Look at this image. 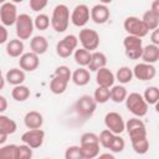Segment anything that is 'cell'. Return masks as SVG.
I'll return each instance as SVG.
<instances>
[{
    "instance_id": "cell-13",
    "label": "cell",
    "mask_w": 159,
    "mask_h": 159,
    "mask_svg": "<svg viewBox=\"0 0 159 159\" xmlns=\"http://www.w3.org/2000/svg\"><path fill=\"white\" fill-rule=\"evenodd\" d=\"M17 19V9L14 2H4L0 6V20L4 26H11L16 22Z\"/></svg>"
},
{
    "instance_id": "cell-29",
    "label": "cell",
    "mask_w": 159,
    "mask_h": 159,
    "mask_svg": "<svg viewBox=\"0 0 159 159\" xmlns=\"http://www.w3.org/2000/svg\"><path fill=\"white\" fill-rule=\"evenodd\" d=\"M11 97L17 102H24L30 97V89L27 86H24V84L14 86L11 91Z\"/></svg>"
},
{
    "instance_id": "cell-11",
    "label": "cell",
    "mask_w": 159,
    "mask_h": 159,
    "mask_svg": "<svg viewBox=\"0 0 159 159\" xmlns=\"http://www.w3.org/2000/svg\"><path fill=\"white\" fill-rule=\"evenodd\" d=\"M130 140L135 139V138H142V137H147V128L145 124L142 119H139L138 117L130 118L128 119V122L125 123V129Z\"/></svg>"
},
{
    "instance_id": "cell-6",
    "label": "cell",
    "mask_w": 159,
    "mask_h": 159,
    "mask_svg": "<svg viewBox=\"0 0 159 159\" xmlns=\"http://www.w3.org/2000/svg\"><path fill=\"white\" fill-rule=\"evenodd\" d=\"M97 108V102L94 101L93 97L84 94L81 96L76 103H75V109L77 112L78 116H81L82 118H89L93 116V113L96 112Z\"/></svg>"
},
{
    "instance_id": "cell-14",
    "label": "cell",
    "mask_w": 159,
    "mask_h": 159,
    "mask_svg": "<svg viewBox=\"0 0 159 159\" xmlns=\"http://www.w3.org/2000/svg\"><path fill=\"white\" fill-rule=\"evenodd\" d=\"M132 71H133V77L140 81H150L157 75V68L153 66V63H147V62L137 63Z\"/></svg>"
},
{
    "instance_id": "cell-27",
    "label": "cell",
    "mask_w": 159,
    "mask_h": 159,
    "mask_svg": "<svg viewBox=\"0 0 159 159\" xmlns=\"http://www.w3.org/2000/svg\"><path fill=\"white\" fill-rule=\"evenodd\" d=\"M73 57L77 65H80L81 67H86L89 63L91 60V51L86 50V48H76L73 51Z\"/></svg>"
},
{
    "instance_id": "cell-35",
    "label": "cell",
    "mask_w": 159,
    "mask_h": 159,
    "mask_svg": "<svg viewBox=\"0 0 159 159\" xmlns=\"http://www.w3.org/2000/svg\"><path fill=\"white\" fill-rule=\"evenodd\" d=\"M142 20H143V22L145 24V26L148 27L149 31H150V30L153 31V30L158 29V26H159V17H158L157 15H154L150 10H148V11L144 12Z\"/></svg>"
},
{
    "instance_id": "cell-4",
    "label": "cell",
    "mask_w": 159,
    "mask_h": 159,
    "mask_svg": "<svg viewBox=\"0 0 159 159\" xmlns=\"http://www.w3.org/2000/svg\"><path fill=\"white\" fill-rule=\"evenodd\" d=\"M123 27L128 32V35L137 36L140 39L147 36L149 32V30L145 26V24L143 22V20L137 16H128L123 22Z\"/></svg>"
},
{
    "instance_id": "cell-43",
    "label": "cell",
    "mask_w": 159,
    "mask_h": 159,
    "mask_svg": "<svg viewBox=\"0 0 159 159\" xmlns=\"http://www.w3.org/2000/svg\"><path fill=\"white\" fill-rule=\"evenodd\" d=\"M71 70L67 67V66H65V65H62V66H58L56 70H55V76H57V77H61V78H63V80H66L67 82H70V80H71Z\"/></svg>"
},
{
    "instance_id": "cell-16",
    "label": "cell",
    "mask_w": 159,
    "mask_h": 159,
    "mask_svg": "<svg viewBox=\"0 0 159 159\" xmlns=\"http://www.w3.org/2000/svg\"><path fill=\"white\" fill-rule=\"evenodd\" d=\"M89 16H91V20L94 24L102 25V24H104V22H107L109 20L111 12H109V9L107 7V5L97 4L89 10Z\"/></svg>"
},
{
    "instance_id": "cell-25",
    "label": "cell",
    "mask_w": 159,
    "mask_h": 159,
    "mask_svg": "<svg viewBox=\"0 0 159 159\" xmlns=\"http://www.w3.org/2000/svg\"><path fill=\"white\" fill-rule=\"evenodd\" d=\"M17 129V124L14 119H11L10 117L7 116H4V114H0V130L6 133L7 135L15 133Z\"/></svg>"
},
{
    "instance_id": "cell-55",
    "label": "cell",
    "mask_w": 159,
    "mask_h": 159,
    "mask_svg": "<svg viewBox=\"0 0 159 159\" xmlns=\"http://www.w3.org/2000/svg\"><path fill=\"white\" fill-rule=\"evenodd\" d=\"M0 76H2V72H1V68H0Z\"/></svg>"
},
{
    "instance_id": "cell-12",
    "label": "cell",
    "mask_w": 159,
    "mask_h": 159,
    "mask_svg": "<svg viewBox=\"0 0 159 159\" xmlns=\"http://www.w3.org/2000/svg\"><path fill=\"white\" fill-rule=\"evenodd\" d=\"M43 139H45V132L41 128L37 129H29L27 132H25L21 135V140L22 143L27 144L30 148L36 149L40 148L43 144Z\"/></svg>"
},
{
    "instance_id": "cell-15",
    "label": "cell",
    "mask_w": 159,
    "mask_h": 159,
    "mask_svg": "<svg viewBox=\"0 0 159 159\" xmlns=\"http://www.w3.org/2000/svg\"><path fill=\"white\" fill-rule=\"evenodd\" d=\"M40 65V60H39V55H36L35 52L30 51V52H24L20 56L19 60V66L22 71L25 72H32L35 70H37Z\"/></svg>"
},
{
    "instance_id": "cell-44",
    "label": "cell",
    "mask_w": 159,
    "mask_h": 159,
    "mask_svg": "<svg viewBox=\"0 0 159 159\" xmlns=\"http://www.w3.org/2000/svg\"><path fill=\"white\" fill-rule=\"evenodd\" d=\"M47 2H48V0H30L29 5H30V9L32 11L39 12L47 6Z\"/></svg>"
},
{
    "instance_id": "cell-7",
    "label": "cell",
    "mask_w": 159,
    "mask_h": 159,
    "mask_svg": "<svg viewBox=\"0 0 159 159\" xmlns=\"http://www.w3.org/2000/svg\"><path fill=\"white\" fill-rule=\"evenodd\" d=\"M77 45L78 37L75 35H67L56 43V53L62 58H67L77 48Z\"/></svg>"
},
{
    "instance_id": "cell-36",
    "label": "cell",
    "mask_w": 159,
    "mask_h": 159,
    "mask_svg": "<svg viewBox=\"0 0 159 159\" xmlns=\"http://www.w3.org/2000/svg\"><path fill=\"white\" fill-rule=\"evenodd\" d=\"M17 157V145L7 144L0 148V159H16Z\"/></svg>"
},
{
    "instance_id": "cell-9",
    "label": "cell",
    "mask_w": 159,
    "mask_h": 159,
    "mask_svg": "<svg viewBox=\"0 0 159 159\" xmlns=\"http://www.w3.org/2000/svg\"><path fill=\"white\" fill-rule=\"evenodd\" d=\"M104 124L106 128L114 134H120L125 129V122L123 117L117 112H108L104 116Z\"/></svg>"
},
{
    "instance_id": "cell-26",
    "label": "cell",
    "mask_w": 159,
    "mask_h": 159,
    "mask_svg": "<svg viewBox=\"0 0 159 159\" xmlns=\"http://www.w3.org/2000/svg\"><path fill=\"white\" fill-rule=\"evenodd\" d=\"M109 93H111V99L114 102V103H122L124 102L125 97H127V89L123 84H117V86H112L111 89H109Z\"/></svg>"
},
{
    "instance_id": "cell-34",
    "label": "cell",
    "mask_w": 159,
    "mask_h": 159,
    "mask_svg": "<svg viewBox=\"0 0 159 159\" xmlns=\"http://www.w3.org/2000/svg\"><path fill=\"white\" fill-rule=\"evenodd\" d=\"M83 159H93L99 154V144H86L80 145Z\"/></svg>"
},
{
    "instance_id": "cell-22",
    "label": "cell",
    "mask_w": 159,
    "mask_h": 159,
    "mask_svg": "<svg viewBox=\"0 0 159 159\" xmlns=\"http://www.w3.org/2000/svg\"><path fill=\"white\" fill-rule=\"evenodd\" d=\"M6 53L10 57H20L24 53V42L20 39H12L6 42Z\"/></svg>"
},
{
    "instance_id": "cell-2",
    "label": "cell",
    "mask_w": 159,
    "mask_h": 159,
    "mask_svg": "<svg viewBox=\"0 0 159 159\" xmlns=\"http://www.w3.org/2000/svg\"><path fill=\"white\" fill-rule=\"evenodd\" d=\"M125 107L134 116V117H138V118H142L147 114L148 112V103L144 101L143 96L138 92H132L129 94H127L125 99Z\"/></svg>"
},
{
    "instance_id": "cell-17",
    "label": "cell",
    "mask_w": 159,
    "mask_h": 159,
    "mask_svg": "<svg viewBox=\"0 0 159 159\" xmlns=\"http://www.w3.org/2000/svg\"><path fill=\"white\" fill-rule=\"evenodd\" d=\"M114 81H116L114 73L109 68L102 67L98 71H96V82H97L98 86L111 88L114 84Z\"/></svg>"
},
{
    "instance_id": "cell-51",
    "label": "cell",
    "mask_w": 159,
    "mask_h": 159,
    "mask_svg": "<svg viewBox=\"0 0 159 159\" xmlns=\"http://www.w3.org/2000/svg\"><path fill=\"white\" fill-rule=\"evenodd\" d=\"M4 86H5V78L2 76H0V91L4 88Z\"/></svg>"
},
{
    "instance_id": "cell-33",
    "label": "cell",
    "mask_w": 159,
    "mask_h": 159,
    "mask_svg": "<svg viewBox=\"0 0 159 159\" xmlns=\"http://www.w3.org/2000/svg\"><path fill=\"white\" fill-rule=\"evenodd\" d=\"M93 98L94 101L97 102V104H103L106 102H108L111 99V93H109V88L107 87H102V86H98L96 89H94V93H93Z\"/></svg>"
},
{
    "instance_id": "cell-37",
    "label": "cell",
    "mask_w": 159,
    "mask_h": 159,
    "mask_svg": "<svg viewBox=\"0 0 159 159\" xmlns=\"http://www.w3.org/2000/svg\"><path fill=\"white\" fill-rule=\"evenodd\" d=\"M51 25L50 22V17L46 15V14H39L35 20H34V26L40 30V31H43V30H47L48 26Z\"/></svg>"
},
{
    "instance_id": "cell-49",
    "label": "cell",
    "mask_w": 159,
    "mask_h": 159,
    "mask_svg": "<svg viewBox=\"0 0 159 159\" xmlns=\"http://www.w3.org/2000/svg\"><path fill=\"white\" fill-rule=\"evenodd\" d=\"M6 139H7V134L0 130V145H1V144H4V143L6 142Z\"/></svg>"
},
{
    "instance_id": "cell-21",
    "label": "cell",
    "mask_w": 159,
    "mask_h": 159,
    "mask_svg": "<svg viewBox=\"0 0 159 159\" xmlns=\"http://www.w3.org/2000/svg\"><path fill=\"white\" fill-rule=\"evenodd\" d=\"M107 65V57L103 52H98V51H94L91 53V60H89V63L87 65L88 66V70L89 71H98L99 68L102 67H106Z\"/></svg>"
},
{
    "instance_id": "cell-39",
    "label": "cell",
    "mask_w": 159,
    "mask_h": 159,
    "mask_svg": "<svg viewBox=\"0 0 159 159\" xmlns=\"http://www.w3.org/2000/svg\"><path fill=\"white\" fill-rule=\"evenodd\" d=\"M124 148H125L124 139L119 134H114V138H113V140H112V143H111V145H109L108 149L112 153H120V152H123Z\"/></svg>"
},
{
    "instance_id": "cell-28",
    "label": "cell",
    "mask_w": 159,
    "mask_h": 159,
    "mask_svg": "<svg viewBox=\"0 0 159 159\" xmlns=\"http://www.w3.org/2000/svg\"><path fill=\"white\" fill-rule=\"evenodd\" d=\"M114 77L120 84H125L133 80V71L128 66H122L117 70V73L114 75Z\"/></svg>"
},
{
    "instance_id": "cell-19",
    "label": "cell",
    "mask_w": 159,
    "mask_h": 159,
    "mask_svg": "<svg viewBox=\"0 0 159 159\" xmlns=\"http://www.w3.org/2000/svg\"><path fill=\"white\" fill-rule=\"evenodd\" d=\"M140 58L143 60V62L155 63L159 60V46L154 45V43H149V45L144 46Z\"/></svg>"
},
{
    "instance_id": "cell-40",
    "label": "cell",
    "mask_w": 159,
    "mask_h": 159,
    "mask_svg": "<svg viewBox=\"0 0 159 159\" xmlns=\"http://www.w3.org/2000/svg\"><path fill=\"white\" fill-rule=\"evenodd\" d=\"M65 158L66 159H83L81 147L80 145H71L66 149L65 152Z\"/></svg>"
},
{
    "instance_id": "cell-20",
    "label": "cell",
    "mask_w": 159,
    "mask_h": 159,
    "mask_svg": "<svg viewBox=\"0 0 159 159\" xmlns=\"http://www.w3.org/2000/svg\"><path fill=\"white\" fill-rule=\"evenodd\" d=\"M30 48L32 52H35L36 55H43L46 53V51L48 50V41L45 36H34L30 40Z\"/></svg>"
},
{
    "instance_id": "cell-8",
    "label": "cell",
    "mask_w": 159,
    "mask_h": 159,
    "mask_svg": "<svg viewBox=\"0 0 159 159\" xmlns=\"http://www.w3.org/2000/svg\"><path fill=\"white\" fill-rule=\"evenodd\" d=\"M78 41L81 42L83 48H86L88 51H94L99 46V35L96 30L84 27L80 31Z\"/></svg>"
},
{
    "instance_id": "cell-45",
    "label": "cell",
    "mask_w": 159,
    "mask_h": 159,
    "mask_svg": "<svg viewBox=\"0 0 159 159\" xmlns=\"http://www.w3.org/2000/svg\"><path fill=\"white\" fill-rule=\"evenodd\" d=\"M7 39H9V32L6 30V26H4L1 24L0 25V45L7 42Z\"/></svg>"
},
{
    "instance_id": "cell-31",
    "label": "cell",
    "mask_w": 159,
    "mask_h": 159,
    "mask_svg": "<svg viewBox=\"0 0 159 159\" xmlns=\"http://www.w3.org/2000/svg\"><path fill=\"white\" fill-rule=\"evenodd\" d=\"M67 84H68V82L66 80L57 77V76H53V78L50 82V89L53 94H62L66 91Z\"/></svg>"
},
{
    "instance_id": "cell-48",
    "label": "cell",
    "mask_w": 159,
    "mask_h": 159,
    "mask_svg": "<svg viewBox=\"0 0 159 159\" xmlns=\"http://www.w3.org/2000/svg\"><path fill=\"white\" fill-rule=\"evenodd\" d=\"M7 109V99L0 94V113L5 112Z\"/></svg>"
},
{
    "instance_id": "cell-52",
    "label": "cell",
    "mask_w": 159,
    "mask_h": 159,
    "mask_svg": "<svg viewBox=\"0 0 159 159\" xmlns=\"http://www.w3.org/2000/svg\"><path fill=\"white\" fill-rule=\"evenodd\" d=\"M113 0H99V2L101 4H104V5H107V4H111Z\"/></svg>"
},
{
    "instance_id": "cell-32",
    "label": "cell",
    "mask_w": 159,
    "mask_h": 159,
    "mask_svg": "<svg viewBox=\"0 0 159 159\" xmlns=\"http://www.w3.org/2000/svg\"><path fill=\"white\" fill-rule=\"evenodd\" d=\"M143 98L148 103V106L149 104H157L158 101H159V89H158V87H155V86L147 87L145 91H144Z\"/></svg>"
},
{
    "instance_id": "cell-42",
    "label": "cell",
    "mask_w": 159,
    "mask_h": 159,
    "mask_svg": "<svg viewBox=\"0 0 159 159\" xmlns=\"http://www.w3.org/2000/svg\"><path fill=\"white\" fill-rule=\"evenodd\" d=\"M31 157H32V148H30L25 143L17 145V157H16V159H30Z\"/></svg>"
},
{
    "instance_id": "cell-41",
    "label": "cell",
    "mask_w": 159,
    "mask_h": 159,
    "mask_svg": "<svg viewBox=\"0 0 159 159\" xmlns=\"http://www.w3.org/2000/svg\"><path fill=\"white\" fill-rule=\"evenodd\" d=\"M86 144H99L98 135L93 132H87L83 133L80 140V145H86Z\"/></svg>"
},
{
    "instance_id": "cell-53",
    "label": "cell",
    "mask_w": 159,
    "mask_h": 159,
    "mask_svg": "<svg viewBox=\"0 0 159 159\" xmlns=\"http://www.w3.org/2000/svg\"><path fill=\"white\" fill-rule=\"evenodd\" d=\"M24 0H11V2H14V4H21Z\"/></svg>"
},
{
    "instance_id": "cell-18",
    "label": "cell",
    "mask_w": 159,
    "mask_h": 159,
    "mask_svg": "<svg viewBox=\"0 0 159 159\" xmlns=\"http://www.w3.org/2000/svg\"><path fill=\"white\" fill-rule=\"evenodd\" d=\"M24 123L29 129L41 128L43 124V116L37 111H30L24 117Z\"/></svg>"
},
{
    "instance_id": "cell-46",
    "label": "cell",
    "mask_w": 159,
    "mask_h": 159,
    "mask_svg": "<svg viewBox=\"0 0 159 159\" xmlns=\"http://www.w3.org/2000/svg\"><path fill=\"white\" fill-rule=\"evenodd\" d=\"M150 40H152V43L159 46V30H158V29L153 30V32H152V35H150Z\"/></svg>"
},
{
    "instance_id": "cell-23",
    "label": "cell",
    "mask_w": 159,
    "mask_h": 159,
    "mask_svg": "<svg viewBox=\"0 0 159 159\" xmlns=\"http://www.w3.org/2000/svg\"><path fill=\"white\" fill-rule=\"evenodd\" d=\"M71 80L76 86H86L91 80V73L87 68L80 67L75 70V72L71 75Z\"/></svg>"
},
{
    "instance_id": "cell-54",
    "label": "cell",
    "mask_w": 159,
    "mask_h": 159,
    "mask_svg": "<svg viewBox=\"0 0 159 159\" xmlns=\"http://www.w3.org/2000/svg\"><path fill=\"white\" fill-rule=\"evenodd\" d=\"M4 2H6V0H0V4H4Z\"/></svg>"
},
{
    "instance_id": "cell-30",
    "label": "cell",
    "mask_w": 159,
    "mask_h": 159,
    "mask_svg": "<svg viewBox=\"0 0 159 159\" xmlns=\"http://www.w3.org/2000/svg\"><path fill=\"white\" fill-rule=\"evenodd\" d=\"M130 143H132L133 150H134L137 154H139V155H143V154H145V153L149 150V140L147 139V137L132 139Z\"/></svg>"
},
{
    "instance_id": "cell-5",
    "label": "cell",
    "mask_w": 159,
    "mask_h": 159,
    "mask_svg": "<svg viewBox=\"0 0 159 159\" xmlns=\"http://www.w3.org/2000/svg\"><path fill=\"white\" fill-rule=\"evenodd\" d=\"M123 46H124V52L125 56L130 60H139L142 56L143 51V42L140 37L128 35L123 40Z\"/></svg>"
},
{
    "instance_id": "cell-47",
    "label": "cell",
    "mask_w": 159,
    "mask_h": 159,
    "mask_svg": "<svg viewBox=\"0 0 159 159\" xmlns=\"http://www.w3.org/2000/svg\"><path fill=\"white\" fill-rule=\"evenodd\" d=\"M150 11H152L154 15H157V16L159 17V0H153Z\"/></svg>"
},
{
    "instance_id": "cell-24",
    "label": "cell",
    "mask_w": 159,
    "mask_h": 159,
    "mask_svg": "<svg viewBox=\"0 0 159 159\" xmlns=\"http://www.w3.org/2000/svg\"><path fill=\"white\" fill-rule=\"evenodd\" d=\"M5 81L12 86L22 84L25 81V71H22L21 68H11L6 72Z\"/></svg>"
},
{
    "instance_id": "cell-50",
    "label": "cell",
    "mask_w": 159,
    "mask_h": 159,
    "mask_svg": "<svg viewBox=\"0 0 159 159\" xmlns=\"http://www.w3.org/2000/svg\"><path fill=\"white\" fill-rule=\"evenodd\" d=\"M99 159H103V158H109V159H114V155L111 154V153H104V154H98Z\"/></svg>"
},
{
    "instance_id": "cell-38",
    "label": "cell",
    "mask_w": 159,
    "mask_h": 159,
    "mask_svg": "<svg viewBox=\"0 0 159 159\" xmlns=\"http://www.w3.org/2000/svg\"><path fill=\"white\" fill-rule=\"evenodd\" d=\"M113 138H114V133H112L109 129H103L99 133V135H98L99 145H102L103 148L108 149L109 145H111V143H112V140H113Z\"/></svg>"
},
{
    "instance_id": "cell-10",
    "label": "cell",
    "mask_w": 159,
    "mask_h": 159,
    "mask_svg": "<svg viewBox=\"0 0 159 159\" xmlns=\"http://www.w3.org/2000/svg\"><path fill=\"white\" fill-rule=\"evenodd\" d=\"M89 19H91L89 7L84 4H80V5L75 6V9L72 10V12L70 15L71 22L77 27H83L89 21Z\"/></svg>"
},
{
    "instance_id": "cell-1",
    "label": "cell",
    "mask_w": 159,
    "mask_h": 159,
    "mask_svg": "<svg viewBox=\"0 0 159 159\" xmlns=\"http://www.w3.org/2000/svg\"><path fill=\"white\" fill-rule=\"evenodd\" d=\"M50 22L56 32H65L70 24V9L65 4L56 5L52 11Z\"/></svg>"
},
{
    "instance_id": "cell-3",
    "label": "cell",
    "mask_w": 159,
    "mask_h": 159,
    "mask_svg": "<svg viewBox=\"0 0 159 159\" xmlns=\"http://www.w3.org/2000/svg\"><path fill=\"white\" fill-rule=\"evenodd\" d=\"M15 27H16L17 39L29 40L32 36V32H34V29H35L34 20L27 14H20V15H17V19H16V22H15Z\"/></svg>"
}]
</instances>
